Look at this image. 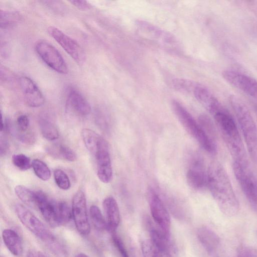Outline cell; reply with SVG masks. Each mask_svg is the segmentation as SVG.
<instances>
[{
  "mask_svg": "<svg viewBox=\"0 0 257 257\" xmlns=\"http://www.w3.org/2000/svg\"><path fill=\"white\" fill-rule=\"evenodd\" d=\"M53 176L55 182L59 188L63 190H67L70 188V179L64 171L57 169L54 171Z\"/></svg>",
  "mask_w": 257,
  "mask_h": 257,
  "instance_id": "obj_31",
  "label": "cell"
},
{
  "mask_svg": "<svg viewBox=\"0 0 257 257\" xmlns=\"http://www.w3.org/2000/svg\"><path fill=\"white\" fill-rule=\"evenodd\" d=\"M234 257H242V256H240V255H237V256H234Z\"/></svg>",
  "mask_w": 257,
  "mask_h": 257,
  "instance_id": "obj_43",
  "label": "cell"
},
{
  "mask_svg": "<svg viewBox=\"0 0 257 257\" xmlns=\"http://www.w3.org/2000/svg\"><path fill=\"white\" fill-rule=\"evenodd\" d=\"M141 249L144 257H173L171 252L159 247L150 239L142 242Z\"/></svg>",
  "mask_w": 257,
  "mask_h": 257,
  "instance_id": "obj_25",
  "label": "cell"
},
{
  "mask_svg": "<svg viewBox=\"0 0 257 257\" xmlns=\"http://www.w3.org/2000/svg\"><path fill=\"white\" fill-rule=\"evenodd\" d=\"M67 104L74 113L80 116H86L91 112L89 103L82 94L74 88H70L68 91Z\"/></svg>",
  "mask_w": 257,
  "mask_h": 257,
  "instance_id": "obj_19",
  "label": "cell"
},
{
  "mask_svg": "<svg viewBox=\"0 0 257 257\" xmlns=\"http://www.w3.org/2000/svg\"><path fill=\"white\" fill-rule=\"evenodd\" d=\"M107 230L111 233L115 232L119 225L120 216L118 204L112 196L106 197L103 201Z\"/></svg>",
  "mask_w": 257,
  "mask_h": 257,
  "instance_id": "obj_20",
  "label": "cell"
},
{
  "mask_svg": "<svg viewBox=\"0 0 257 257\" xmlns=\"http://www.w3.org/2000/svg\"><path fill=\"white\" fill-rule=\"evenodd\" d=\"M222 77L230 85L257 99V80L250 76L232 69L222 72Z\"/></svg>",
  "mask_w": 257,
  "mask_h": 257,
  "instance_id": "obj_12",
  "label": "cell"
},
{
  "mask_svg": "<svg viewBox=\"0 0 257 257\" xmlns=\"http://www.w3.org/2000/svg\"><path fill=\"white\" fill-rule=\"evenodd\" d=\"M233 160H247L237 124L224 106L212 115Z\"/></svg>",
  "mask_w": 257,
  "mask_h": 257,
  "instance_id": "obj_2",
  "label": "cell"
},
{
  "mask_svg": "<svg viewBox=\"0 0 257 257\" xmlns=\"http://www.w3.org/2000/svg\"><path fill=\"white\" fill-rule=\"evenodd\" d=\"M4 242L8 250L15 256H20L23 252V245L18 234L11 229H6L2 232Z\"/></svg>",
  "mask_w": 257,
  "mask_h": 257,
  "instance_id": "obj_23",
  "label": "cell"
},
{
  "mask_svg": "<svg viewBox=\"0 0 257 257\" xmlns=\"http://www.w3.org/2000/svg\"><path fill=\"white\" fill-rule=\"evenodd\" d=\"M16 214L21 223L33 234L48 245L56 240L55 236L32 212L22 204L15 207Z\"/></svg>",
  "mask_w": 257,
  "mask_h": 257,
  "instance_id": "obj_6",
  "label": "cell"
},
{
  "mask_svg": "<svg viewBox=\"0 0 257 257\" xmlns=\"http://www.w3.org/2000/svg\"><path fill=\"white\" fill-rule=\"evenodd\" d=\"M197 237L209 255H216L220 246V239L216 233L207 227L202 226L198 229Z\"/></svg>",
  "mask_w": 257,
  "mask_h": 257,
  "instance_id": "obj_18",
  "label": "cell"
},
{
  "mask_svg": "<svg viewBox=\"0 0 257 257\" xmlns=\"http://www.w3.org/2000/svg\"><path fill=\"white\" fill-rule=\"evenodd\" d=\"M239 255L242 257H257V248L242 246L239 248Z\"/></svg>",
  "mask_w": 257,
  "mask_h": 257,
  "instance_id": "obj_37",
  "label": "cell"
},
{
  "mask_svg": "<svg viewBox=\"0 0 257 257\" xmlns=\"http://www.w3.org/2000/svg\"><path fill=\"white\" fill-rule=\"evenodd\" d=\"M112 240L121 257H130L123 241L115 232L112 233Z\"/></svg>",
  "mask_w": 257,
  "mask_h": 257,
  "instance_id": "obj_35",
  "label": "cell"
},
{
  "mask_svg": "<svg viewBox=\"0 0 257 257\" xmlns=\"http://www.w3.org/2000/svg\"><path fill=\"white\" fill-rule=\"evenodd\" d=\"M81 137L87 149L94 156L108 142L94 131L85 128L81 131Z\"/></svg>",
  "mask_w": 257,
  "mask_h": 257,
  "instance_id": "obj_21",
  "label": "cell"
},
{
  "mask_svg": "<svg viewBox=\"0 0 257 257\" xmlns=\"http://www.w3.org/2000/svg\"><path fill=\"white\" fill-rule=\"evenodd\" d=\"M13 164L22 171H26L32 167L30 159L23 154H15L12 157Z\"/></svg>",
  "mask_w": 257,
  "mask_h": 257,
  "instance_id": "obj_33",
  "label": "cell"
},
{
  "mask_svg": "<svg viewBox=\"0 0 257 257\" xmlns=\"http://www.w3.org/2000/svg\"><path fill=\"white\" fill-rule=\"evenodd\" d=\"M71 210L77 230L83 235H88L90 231V225L88 218L86 198L83 191L79 190L74 195Z\"/></svg>",
  "mask_w": 257,
  "mask_h": 257,
  "instance_id": "obj_9",
  "label": "cell"
},
{
  "mask_svg": "<svg viewBox=\"0 0 257 257\" xmlns=\"http://www.w3.org/2000/svg\"><path fill=\"white\" fill-rule=\"evenodd\" d=\"M207 187L224 215L232 217L238 213V201L227 173L220 163L213 162L208 168Z\"/></svg>",
  "mask_w": 257,
  "mask_h": 257,
  "instance_id": "obj_1",
  "label": "cell"
},
{
  "mask_svg": "<svg viewBox=\"0 0 257 257\" xmlns=\"http://www.w3.org/2000/svg\"><path fill=\"white\" fill-rule=\"evenodd\" d=\"M19 83L25 101L29 106L38 107L44 103L43 94L31 78L27 76H22L19 79Z\"/></svg>",
  "mask_w": 257,
  "mask_h": 257,
  "instance_id": "obj_15",
  "label": "cell"
},
{
  "mask_svg": "<svg viewBox=\"0 0 257 257\" xmlns=\"http://www.w3.org/2000/svg\"><path fill=\"white\" fill-rule=\"evenodd\" d=\"M60 220L61 225L68 223L72 217V210L64 201L57 202Z\"/></svg>",
  "mask_w": 257,
  "mask_h": 257,
  "instance_id": "obj_32",
  "label": "cell"
},
{
  "mask_svg": "<svg viewBox=\"0 0 257 257\" xmlns=\"http://www.w3.org/2000/svg\"><path fill=\"white\" fill-rule=\"evenodd\" d=\"M35 49L40 58L52 69L61 74L68 73V68L66 62L51 44L45 40H39L36 43Z\"/></svg>",
  "mask_w": 257,
  "mask_h": 257,
  "instance_id": "obj_8",
  "label": "cell"
},
{
  "mask_svg": "<svg viewBox=\"0 0 257 257\" xmlns=\"http://www.w3.org/2000/svg\"><path fill=\"white\" fill-rule=\"evenodd\" d=\"M196 83L192 81L183 79H176L172 82L174 87L178 90L192 93Z\"/></svg>",
  "mask_w": 257,
  "mask_h": 257,
  "instance_id": "obj_34",
  "label": "cell"
},
{
  "mask_svg": "<svg viewBox=\"0 0 257 257\" xmlns=\"http://www.w3.org/2000/svg\"><path fill=\"white\" fill-rule=\"evenodd\" d=\"M49 34L61 46L79 65H82L86 59L85 53L79 44L58 28L51 26L48 28Z\"/></svg>",
  "mask_w": 257,
  "mask_h": 257,
  "instance_id": "obj_10",
  "label": "cell"
},
{
  "mask_svg": "<svg viewBox=\"0 0 257 257\" xmlns=\"http://www.w3.org/2000/svg\"><path fill=\"white\" fill-rule=\"evenodd\" d=\"M21 20V16L17 12L1 10L0 25L2 29H6L13 27Z\"/></svg>",
  "mask_w": 257,
  "mask_h": 257,
  "instance_id": "obj_28",
  "label": "cell"
},
{
  "mask_svg": "<svg viewBox=\"0 0 257 257\" xmlns=\"http://www.w3.org/2000/svg\"><path fill=\"white\" fill-rule=\"evenodd\" d=\"M32 167L35 175L41 180L46 181L51 178V171L43 161L38 159H34L32 161Z\"/></svg>",
  "mask_w": 257,
  "mask_h": 257,
  "instance_id": "obj_30",
  "label": "cell"
},
{
  "mask_svg": "<svg viewBox=\"0 0 257 257\" xmlns=\"http://www.w3.org/2000/svg\"><path fill=\"white\" fill-rule=\"evenodd\" d=\"M207 171L203 158L195 154L191 159L186 173L188 185L196 190L207 187Z\"/></svg>",
  "mask_w": 257,
  "mask_h": 257,
  "instance_id": "obj_13",
  "label": "cell"
},
{
  "mask_svg": "<svg viewBox=\"0 0 257 257\" xmlns=\"http://www.w3.org/2000/svg\"><path fill=\"white\" fill-rule=\"evenodd\" d=\"M74 7L82 11H86L92 8V5L85 1H72L70 2Z\"/></svg>",
  "mask_w": 257,
  "mask_h": 257,
  "instance_id": "obj_39",
  "label": "cell"
},
{
  "mask_svg": "<svg viewBox=\"0 0 257 257\" xmlns=\"http://www.w3.org/2000/svg\"><path fill=\"white\" fill-rule=\"evenodd\" d=\"M27 257H46L42 252L35 250L30 249L28 251Z\"/></svg>",
  "mask_w": 257,
  "mask_h": 257,
  "instance_id": "obj_40",
  "label": "cell"
},
{
  "mask_svg": "<svg viewBox=\"0 0 257 257\" xmlns=\"http://www.w3.org/2000/svg\"><path fill=\"white\" fill-rule=\"evenodd\" d=\"M36 207L39 209L45 220L51 226L61 225L57 202L51 200L42 191H36Z\"/></svg>",
  "mask_w": 257,
  "mask_h": 257,
  "instance_id": "obj_14",
  "label": "cell"
},
{
  "mask_svg": "<svg viewBox=\"0 0 257 257\" xmlns=\"http://www.w3.org/2000/svg\"><path fill=\"white\" fill-rule=\"evenodd\" d=\"M8 142L6 140L1 139V155H5L7 152L8 149Z\"/></svg>",
  "mask_w": 257,
  "mask_h": 257,
  "instance_id": "obj_41",
  "label": "cell"
},
{
  "mask_svg": "<svg viewBox=\"0 0 257 257\" xmlns=\"http://www.w3.org/2000/svg\"><path fill=\"white\" fill-rule=\"evenodd\" d=\"M192 93L212 115L223 107L213 94L201 84L196 83Z\"/></svg>",
  "mask_w": 257,
  "mask_h": 257,
  "instance_id": "obj_17",
  "label": "cell"
},
{
  "mask_svg": "<svg viewBox=\"0 0 257 257\" xmlns=\"http://www.w3.org/2000/svg\"><path fill=\"white\" fill-rule=\"evenodd\" d=\"M136 25L141 34L160 46L171 51L179 49L178 41L171 34L144 21L139 20Z\"/></svg>",
  "mask_w": 257,
  "mask_h": 257,
  "instance_id": "obj_7",
  "label": "cell"
},
{
  "mask_svg": "<svg viewBox=\"0 0 257 257\" xmlns=\"http://www.w3.org/2000/svg\"><path fill=\"white\" fill-rule=\"evenodd\" d=\"M94 157L98 179L104 183H109L112 177V168L108 143L102 147Z\"/></svg>",
  "mask_w": 257,
  "mask_h": 257,
  "instance_id": "obj_16",
  "label": "cell"
},
{
  "mask_svg": "<svg viewBox=\"0 0 257 257\" xmlns=\"http://www.w3.org/2000/svg\"><path fill=\"white\" fill-rule=\"evenodd\" d=\"M147 197L153 220L158 226L170 234V217L161 199L152 188L148 189Z\"/></svg>",
  "mask_w": 257,
  "mask_h": 257,
  "instance_id": "obj_11",
  "label": "cell"
},
{
  "mask_svg": "<svg viewBox=\"0 0 257 257\" xmlns=\"http://www.w3.org/2000/svg\"><path fill=\"white\" fill-rule=\"evenodd\" d=\"M229 101L250 157L257 165L256 124L247 107L239 98L234 95L230 96Z\"/></svg>",
  "mask_w": 257,
  "mask_h": 257,
  "instance_id": "obj_3",
  "label": "cell"
},
{
  "mask_svg": "<svg viewBox=\"0 0 257 257\" xmlns=\"http://www.w3.org/2000/svg\"><path fill=\"white\" fill-rule=\"evenodd\" d=\"M148 221L150 239L158 246L169 252L171 253L173 251L174 249L170 240V234H167L157 225H153L150 220Z\"/></svg>",
  "mask_w": 257,
  "mask_h": 257,
  "instance_id": "obj_22",
  "label": "cell"
},
{
  "mask_svg": "<svg viewBox=\"0 0 257 257\" xmlns=\"http://www.w3.org/2000/svg\"><path fill=\"white\" fill-rule=\"evenodd\" d=\"M233 170L235 178L250 205L257 209V178L247 160H234Z\"/></svg>",
  "mask_w": 257,
  "mask_h": 257,
  "instance_id": "obj_5",
  "label": "cell"
},
{
  "mask_svg": "<svg viewBox=\"0 0 257 257\" xmlns=\"http://www.w3.org/2000/svg\"><path fill=\"white\" fill-rule=\"evenodd\" d=\"M47 152L54 158L73 162L76 160L77 155L69 147L60 144L48 147Z\"/></svg>",
  "mask_w": 257,
  "mask_h": 257,
  "instance_id": "obj_24",
  "label": "cell"
},
{
  "mask_svg": "<svg viewBox=\"0 0 257 257\" xmlns=\"http://www.w3.org/2000/svg\"><path fill=\"white\" fill-rule=\"evenodd\" d=\"M173 110L185 130L208 153L214 154L216 145L212 138L198 123L191 114L178 101L173 100Z\"/></svg>",
  "mask_w": 257,
  "mask_h": 257,
  "instance_id": "obj_4",
  "label": "cell"
},
{
  "mask_svg": "<svg viewBox=\"0 0 257 257\" xmlns=\"http://www.w3.org/2000/svg\"><path fill=\"white\" fill-rule=\"evenodd\" d=\"M18 137L22 142L27 144H32L35 142V136L31 132L18 133Z\"/></svg>",
  "mask_w": 257,
  "mask_h": 257,
  "instance_id": "obj_38",
  "label": "cell"
},
{
  "mask_svg": "<svg viewBox=\"0 0 257 257\" xmlns=\"http://www.w3.org/2000/svg\"><path fill=\"white\" fill-rule=\"evenodd\" d=\"M15 192L17 197L24 203L31 207H36V192L27 187L18 185L15 187Z\"/></svg>",
  "mask_w": 257,
  "mask_h": 257,
  "instance_id": "obj_27",
  "label": "cell"
},
{
  "mask_svg": "<svg viewBox=\"0 0 257 257\" xmlns=\"http://www.w3.org/2000/svg\"><path fill=\"white\" fill-rule=\"evenodd\" d=\"M16 126L18 133H25L28 131L29 127V119L25 114L19 115L16 120Z\"/></svg>",
  "mask_w": 257,
  "mask_h": 257,
  "instance_id": "obj_36",
  "label": "cell"
},
{
  "mask_svg": "<svg viewBox=\"0 0 257 257\" xmlns=\"http://www.w3.org/2000/svg\"><path fill=\"white\" fill-rule=\"evenodd\" d=\"M74 257H89L86 254L83 253H80L76 255Z\"/></svg>",
  "mask_w": 257,
  "mask_h": 257,
  "instance_id": "obj_42",
  "label": "cell"
},
{
  "mask_svg": "<svg viewBox=\"0 0 257 257\" xmlns=\"http://www.w3.org/2000/svg\"><path fill=\"white\" fill-rule=\"evenodd\" d=\"M89 214L92 223L96 229L100 231L107 229L106 220L98 206H91Z\"/></svg>",
  "mask_w": 257,
  "mask_h": 257,
  "instance_id": "obj_29",
  "label": "cell"
},
{
  "mask_svg": "<svg viewBox=\"0 0 257 257\" xmlns=\"http://www.w3.org/2000/svg\"><path fill=\"white\" fill-rule=\"evenodd\" d=\"M39 126L41 134L46 140L54 141L59 138V130L50 120L45 118H40Z\"/></svg>",
  "mask_w": 257,
  "mask_h": 257,
  "instance_id": "obj_26",
  "label": "cell"
}]
</instances>
